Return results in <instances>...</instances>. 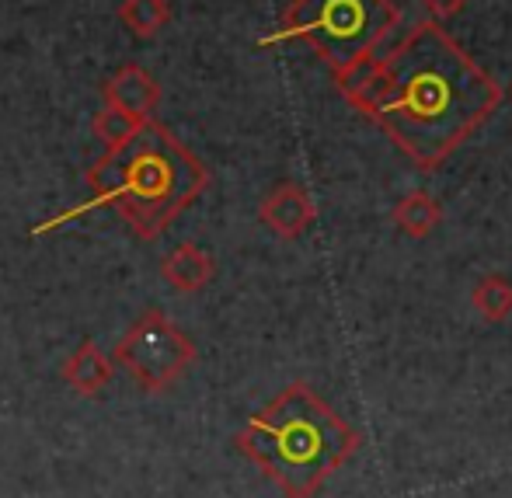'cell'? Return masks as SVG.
Masks as SVG:
<instances>
[{
  "mask_svg": "<svg viewBox=\"0 0 512 498\" xmlns=\"http://www.w3.org/2000/svg\"><path fill=\"white\" fill-rule=\"evenodd\" d=\"M258 220L265 223V230H272V234L283 237V241H297V237H304L307 230L314 227L317 209H314V199L307 196V189L286 182V185H276V189L262 199Z\"/></svg>",
  "mask_w": 512,
  "mask_h": 498,
  "instance_id": "8992f818",
  "label": "cell"
},
{
  "mask_svg": "<svg viewBox=\"0 0 512 498\" xmlns=\"http://www.w3.org/2000/svg\"><path fill=\"white\" fill-rule=\"evenodd\" d=\"M115 363L147 394H164L196 363V342L161 310H143L140 321L119 338Z\"/></svg>",
  "mask_w": 512,
  "mask_h": 498,
  "instance_id": "5b68a950",
  "label": "cell"
},
{
  "mask_svg": "<svg viewBox=\"0 0 512 498\" xmlns=\"http://www.w3.org/2000/svg\"><path fill=\"white\" fill-rule=\"evenodd\" d=\"M115 366H119L115 356H105V352L88 338V342L77 345L74 356L63 363V380H67L70 391L84 394V398H95V394H102L105 387L112 384Z\"/></svg>",
  "mask_w": 512,
  "mask_h": 498,
  "instance_id": "9c48e42d",
  "label": "cell"
},
{
  "mask_svg": "<svg viewBox=\"0 0 512 498\" xmlns=\"http://www.w3.org/2000/svg\"><path fill=\"white\" fill-rule=\"evenodd\" d=\"M335 81L418 171L443 168L502 101L495 77L439 21H422L387 56H370Z\"/></svg>",
  "mask_w": 512,
  "mask_h": 498,
  "instance_id": "6da1fadb",
  "label": "cell"
},
{
  "mask_svg": "<svg viewBox=\"0 0 512 498\" xmlns=\"http://www.w3.org/2000/svg\"><path fill=\"white\" fill-rule=\"evenodd\" d=\"M422 7L432 14V21H446V18H457L467 7V0H422Z\"/></svg>",
  "mask_w": 512,
  "mask_h": 498,
  "instance_id": "5bb4252c",
  "label": "cell"
},
{
  "mask_svg": "<svg viewBox=\"0 0 512 498\" xmlns=\"http://www.w3.org/2000/svg\"><path fill=\"white\" fill-rule=\"evenodd\" d=\"M119 21L136 39H154L171 21V4L168 0H122Z\"/></svg>",
  "mask_w": 512,
  "mask_h": 498,
  "instance_id": "8fae6325",
  "label": "cell"
},
{
  "mask_svg": "<svg viewBox=\"0 0 512 498\" xmlns=\"http://www.w3.org/2000/svg\"><path fill=\"white\" fill-rule=\"evenodd\" d=\"M216 276V262L206 248L185 241L178 248H171L161 262V279L178 293H199L209 286V279Z\"/></svg>",
  "mask_w": 512,
  "mask_h": 498,
  "instance_id": "ba28073f",
  "label": "cell"
},
{
  "mask_svg": "<svg viewBox=\"0 0 512 498\" xmlns=\"http://www.w3.org/2000/svg\"><path fill=\"white\" fill-rule=\"evenodd\" d=\"M394 227L411 241H425L429 234H436V227L443 223V206L429 196V192H408L405 199L394 206Z\"/></svg>",
  "mask_w": 512,
  "mask_h": 498,
  "instance_id": "30bf717a",
  "label": "cell"
},
{
  "mask_svg": "<svg viewBox=\"0 0 512 498\" xmlns=\"http://www.w3.org/2000/svg\"><path fill=\"white\" fill-rule=\"evenodd\" d=\"M84 178L95 199L74 213L112 206L140 241H154L203 196L209 168L168 126L150 119L126 147L105 150Z\"/></svg>",
  "mask_w": 512,
  "mask_h": 498,
  "instance_id": "3957f363",
  "label": "cell"
},
{
  "mask_svg": "<svg viewBox=\"0 0 512 498\" xmlns=\"http://www.w3.org/2000/svg\"><path fill=\"white\" fill-rule=\"evenodd\" d=\"M147 122L150 119H140V115H133V112H122V108H115L105 101V108L95 115L91 129H95V140L102 143L105 150H119V147H126Z\"/></svg>",
  "mask_w": 512,
  "mask_h": 498,
  "instance_id": "7c38bea8",
  "label": "cell"
},
{
  "mask_svg": "<svg viewBox=\"0 0 512 498\" xmlns=\"http://www.w3.org/2000/svg\"><path fill=\"white\" fill-rule=\"evenodd\" d=\"M398 25V7L391 0H293L279 32L262 46L300 39L317 49L335 77L349 74L377 53V46Z\"/></svg>",
  "mask_w": 512,
  "mask_h": 498,
  "instance_id": "277c9868",
  "label": "cell"
},
{
  "mask_svg": "<svg viewBox=\"0 0 512 498\" xmlns=\"http://www.w3.org/2000/svg\"><path fill=\"white\" fill-rule=\"evenodd\" d=\"M471 303L488 324L509 321V314H512V283L502 276V272H492V276H485L478 286H474Z\"/></svg>",
  "mask_w": 512,
  "mask_h": 498,
  "instance_id": "4fadbf2b",
  "label": "cell"
},
{
  "mask_svg": "<svg viewBox=\"0 0 512 498\" xmlns=\"http://www.w3.org/2000/svg\"><path fill=\"white\" fill-rule=\"evenodd\" d=\"M102 95L108 105L122 108V112H133V115H140V119H154L157 105H161V84L143 67L126 63V67H119L102 84Z\"/></svg>",
  "mask_w": 512,
  "mask_h": 498,
  "instance_id": "52a82bcc",
  "label": "cell"
},
{
  "mask_svg": "<svg viewBox=\"0 0 512 498\" xmlns=\"http://www.w3.org/2000/svg\"><path fill=\"white\" fill-rule=\"evenodd\" d=\"M509 95H512V84H509Z\"/></svg>",
  "mask_w": 512,
  "mask_h": 498,
  "instance_id": "9a60e30c",
  "label": "cell"
},
{
  "mask_svg": "<svg viewBox=\"0 0 512 498\" xmlns=\"http://www.w3.org/2000/svg\"><path fill=\"white\" fill-rule=\"evenodd\" d=\"M234 446L286 498H314L359 450V432L304 380L283 387Z\"/></svg>",
  "mask_w": 512,
  "mask_h": 498,
  "instance_id": "7a4b0ae2",
  "label": "cell"
}]
</instances>
